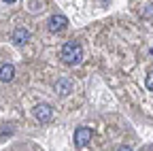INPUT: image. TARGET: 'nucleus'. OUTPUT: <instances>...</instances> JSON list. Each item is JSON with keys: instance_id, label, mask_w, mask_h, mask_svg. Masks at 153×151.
Listing matches in <instances>:
<instances>
[{"instance_id": "1", "label": "nucleus", "mask_w": 153, "mask_h": 151, "mask_svg": "<svg viewBox=\"0 0 153 151\" xmlns=\"http://www.w3.org/2000/svg\"><path fill=\"white\" fill-rule=\"evenodd\" d=\"M60 58H62L64 64H70V66L72 64H79L83 60V47L76 41H68V43H64V47L60 51Z\"/></svg>"}, {"instance_id": "2", "label": "nucleus", "mask_w": 153, "mask_h": 151, "mask_svg": "<svg viewBox=\"0 0 153 151\" xmlns=\"http://www.w3.org/2000/svg\"><path fill=\"white\" fill-rule=\"evenodd\" d=\"M66 26H68V19H66V15H62V13L51 15L49 22H47V28H49L51 32H62Z\"/></svg>"}, {"instance_id": "3", "label": "nucleus", "mask_w": 153, "mask_h": 151, "mask_svg": "<svg viewBox=\"0 0 153 151\" xmlns=\"http://www.w3.org/2000/svg\"><path fill=\"white\" fill-rule=\"evenodd\" d=\"M34 117L38 119V121H49L51 117H53V109H51V104H47V102H41V104H36L34 106Z\"/></svg>"}, {"instance_id": "4", "label": "nucleus", "mask_w": 153, "mask_h": 151, "mask_svg": "<svg viewBox=\"0 0 153 151\" xmlns=\"http://www.w3.org/2000/svg\"><path fill=\"white\" fill-rule=\"evenodd\" d=\"M89 141H91V130L89 128L81 126V128L74 130V145L76 147H85V145H89Z\"/></svg>"}, {"instance_id": "5", "label": "nucleus", "mask_w": 153, "mask_h": 151, "mask_svg": "<svg viewBox=\"0 0 153 151\" xmlns=\"http://www.w3.org/2000/svg\"><path fill=\"white\" fill-rule=\"evenodd\" d=\"M11 41H13L15 45H26V43L30 41V32H28L26 28H15V30H13V36H11Z\"/></svg>"}, {"instance_id": "6", "label": "nucleus", "mask_w": 153, "mask_h": 151, "mask_svg": "<svg viewBox=\"0 0 153 151\" xmlns=\"http://www.w3.org/2000/svg\"><path fill=\"white\" fill-rule=\"evenodd\" d=\"M55 91L60 94V96H68V94L72 91V81L68 77H62L60 81L55 83Z\"/></svg>"}, {"instance_id": "7", "label": "nucleus", "mask_w": 153, "mask_h": 151, "mask_svg": "<svg viewBox=\"0 0 153 151\" xmlns=\"http://www.w3.org/2000/svg\"><path fill=\"white\" fill-rule=\"evenodd\" d=\"M13 77H15V66L13 64H2L0 66V81L2 83H9Z\"/></svg>"}, {"instance_id": "8", "label": "nucleus", "mask_w": 153, "mask_h": 151, "mask_svg": "<svg viewBox=\"0 0 153 151\" xmlns=\"http://www.w3.org/2000/svg\"><path fill=\"white\" fill-rule=\"evenodd\" d=\"M145 85H147V89H151V91H153V70L147 74V79H145Z\"/></svg>"}, {"instance_id": "9", "label": "nucleus", "mask_w": 153, "mask_h": 151, "mask_svg": "<svg viewBox=\"0 0 153 151\" xmlns=\"http://www.w3.org/2000/svg\"><path fill=\"white\" fill-rule=\"evenodd\" d=\"M117 151H132V149H130V147H128V145H121V147H119V149H117Z\"/></svg>"}, {"instance_id": "10", "label": "nucleus", "mask_w": 153, "mask_h": 151, "mask_svg": "<svg viewBox=\"0 0 153 151\" xmlns=\"http://www.w3.org/2000/svg\"><path fill=\"white\" fill-rule=\"evenodd\" d=\"M4 2H15V0H4Z\"/></svg>"}]
</instances>
